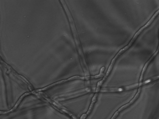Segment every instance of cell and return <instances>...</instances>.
<instances>
[{
  "label": "cell",
  "instance_id": "7a4b0ae2",
  "mask_svg": "<svg viewBox=\"0 0 159 119\" xmlns=\"http://www.w3.org/2000/svg\"><path fill=\"white\" fill-rule=\"evenodd\" d=\"M139 87V83L120 87H105L101 88L99 92L101 93H121L133 90Z\"/></svg>",
  "mask_w": 159,
  "mask_h": 119
},
{
  "label": "cell",
  "instance_id": "30bf717a",
  "mask_svg": "<svg viewBox=\"0 0 159 119\" xmlns=\"http://www.w3.org/2000/svg\"></svg>",
  "mask_w": 159,
  "mask_h": 119
},
{
  "label": "cell",
  "instance_id": "52a82bcc",
  "mask_svg": "<svg viewBox=\"0 0 159 119\" xmlns=\"http://www.w3.org/2000/svg\"><path fill=\"white\" fill-rule=\"evenodd\" d=\"M141 88H139L137 92L135 94V96L132 99V100L128 103L125 104L119 108L117 111L120 113L124 110H125L127 108L131 106L137 100L139 96L140 95L141 92Z\"/></svg>",
  "mask_w": 159,
  "mask_h": 119
},
{
  "label": "cell",
  "instance_id": "ba28073f",
  "mask_svg": "<svg viewBox=\"0 0 159 119\" xmlns=\"http://www.w3.org/2000/svg\"><path fill=\"white\" fill-rule=\"evenodd\" d=\"M120 113V112L117 111L114 113L113 115L110 119H116L119 116Z\"/></svg>",
  "mask_w": 159,
  "mask_h": 119
},
{
  "label": "cell",
  "instance_id": "3957f363",
  "mask_svg": "<svg viewBox=\"0 0 159 119\" xmlns=\"http://www.w3.org/2000/svg\"><path fill=\"white\" fill-rule=\"evenodd\" d=\"M96 88L91 87H87L81 89H80L75 92H74L68 94L65 96L63 98V100H69L77 98L86 94L92 92H95Z\"/></svg>",
  "mask_w": 159,
  "mask_h": 119
},
{
  "label": "cell",
  "instance_id": "6da1fadb",
  "mask_svg": "<svg viewBox=\"0 0 159 119\" xmlns=\"http://www.w3.org/2000/svg\"><path fill=\"white\" fill-rule=\"evenodd\" d=\"M70 24L72 36L83 71L85 75L89 74V69L83 50L75 22L70 11L66 12Z\"/></svg>",
  "mask_w": 159,
  "mask_h": 119
},
{
  "label": "cell",
  "instance_id": "277c9868",
  "mask_svg": "<svg viewBox=\"0 0 159 119\" xmlns=\"http://www.w3.org/2000/svg\"><path fill=\"white\" fill-rule=\"evenodd\" d=\"M158 46L156 49V51H155V53H154L151 57L147 61L145 64V65H144V67H143L141 72V76H140V78H139V85L140 86H142V81L143 80V77L144 75V73H145V72L146 71V69L149 65V64H150L151 61L153 60V59L155 58L156 56L157 55V54L158 53L159 51V27L158 28Z\"/></svg>",
  "mask_w": 159,
  "mask_h": 119
},
{
  "label": "cell",
  "instance_id": "8992f818",
  "mask_svg": "<svg viewBox=\"0 0 159 119\" xmlns=\"http://www.w3.org/2000/svg\"><path fill=\"white\" fill-rule=\"evenodd\" d=\"M98 92H96L94 94L91 100V103L86 113L82 114L79 119H86L91 113L93 108L97 100Z\"/></svg>",
  "mask_w": 159,
  "mask_h": 119
},
{
  "label": "cell",
  "instance_id": "5b68a950",
  "mask_svg": "<svg viewBox=\"0 0 159 119\" xmlns=\"http://www.w3.org/2000/svg\"><path fill=\"white\" fill-rule=\"evenodd\" d=\"M130 48V46L127 44L126 46L121 48L112 59L108 68L109 69H113L114 65H115V64L118 59L124 53H125Z\"/></svg>",
  "mask_w": 159,
  "mask_h": 119
},
{
  "label": "cell",
  "instance_id": "9c48e42d",
  "mask_svg": "<svg viewBox=\"0 0 159 119\" xmlns=\"http://www.w3.org/2000/svg\"><path fill=\"white\" fill-rule=\"evenodd\" d=\"M159 79V76L152 78L151 79L153 81H155Z\"/></svg>",
  "mask_w": 159,
  "mask_h": 119
}]
</instances>
